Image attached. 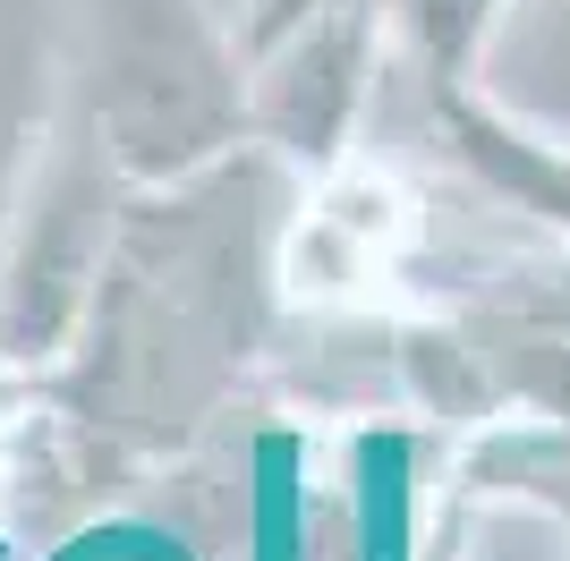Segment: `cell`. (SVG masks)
<instances>
[{
	"label": "cell",
	"instance_id": "1",
	"mask_svg": "<svg viewBox=\"0 0 570 561\" xmlns=\"http://www.w3.org/2000/svg\"><path fill=\"white\" fill-rule=\"evenodd\" d=\"M256 561H307V443L273 425L256 434V511H247Z\"/></svg>",
	"mask_w": 570,
	"mask_h": 561
},
{
	"label": "cell",
	"instance_id": "3",
	"mask_svg": "<svg viewBox=\"0 0 570 561\" xmlns=\"http://www.w3.org/2000/svg\"><path fill=\"white\" fill-rule=\"evenodd\" d=\"M0 553H9V544H0Z\"/></svg>",
	"mask_w": 570,
	"mask_h": 561
},
{
	"label": "cell",
	"instance_id": "2",
	"mask_svg": "<svg viewBox=\"0 0 570 561\" xmlns=\"http://www.w3.org/2000/svg\"><path fill=\"white\" fill-rule=\"evenodd\" d=\"M357 561H409V443L357 434Z\"/></svg>",
	"mask_w": 570,
	"mask_h": 561
}]
</instances>
